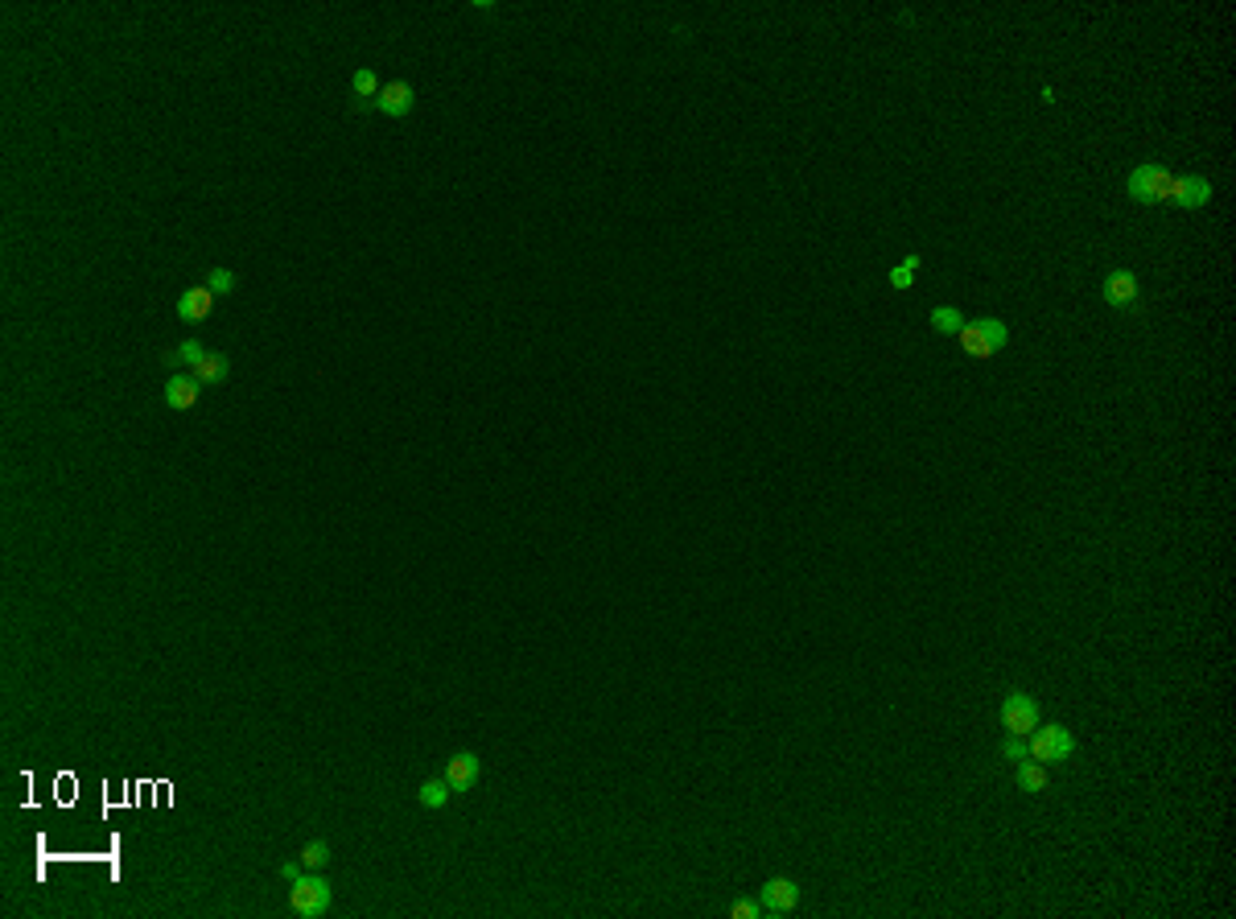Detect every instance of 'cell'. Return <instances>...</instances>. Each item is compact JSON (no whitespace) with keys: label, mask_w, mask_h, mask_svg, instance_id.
Instances as JSON below:
<instances>
[{"label":"cell","mask_w":1236,"mask_h":919,"mask_svg":"<svg viewBox=\"0 0 1236 919\" xmlns=\"http://www.w3.org/2000/svg\"><path fill=\"white\" fill-rule=\"evenodd\" d=\"M334 903V887L322 878V870H301L297 878H289V911L301 919H318L326 915Z\"/></svg>","instance_id":"3"},{"label":"cell","mask_w":1236,"mask_h":919,"mask_svg":"<svg viewBox=\"0 0 1236 919\" xmlns=\"http://www.w3.org/2000/svg\"><path fill=\"white\" fill-rule=\"evenodd\" d=\"M919 264H923V260H919L915 252H907V256H903V260H899L895 268H890V272H886V285H890V289H895V293H907V289H915V277H919Z\"/></svg>","instance_id":"15"},{"label":"cell","mask_w":1236,"mask_h":919,"mask_svg":"<svg viewBox=\"0 0 1236 919\" xmlns=\"http://www.w3.org/2000/svg\"><path fill=\"white\" fill-rule=\"evenodd\" d=\"M1014 775H1018V784H1022L1026 792H1047V767H1043V763L1018 759V763H1014Z\"/></svg>","instance_id":"16"},{"label":"cell","mask_w":1236,"mask_h":919,"mask_svg":"<svg viewBox=\"0 0 1236 919\" xmlns=\"http://www.w3.org/2000/svg\"><path fill=\"white\" fill-rule=\"evenodd\" d=\"M726 915H730V919H759V915H763V903L746 895V899L730 903V911H726Z\"/></svg>","instance_id":"20"},{"label":"cell","mask_w":1236,"mask_h":919,"mask_svg":"<svg viewBox=\"0 0 1236 919\" xmlns=\"http://www.w3.org/2000/svg\"><path fill=\"white\" fill-rule=\"evenodd\" d=\"M1072 751H1076V738L1063 730V726H1055V722H1039V730H1035V738H1030V746H1026V755L1035 759V763H1043V767H1059V763H1068L1072 759Z\"/></svg>","instance_id":"5"},{"label":"cell","mask_w":1236,"mask_h":919,"mask_svg":"<svg viewBox=\"0 0 1236 919\" xmlns=\"http://www.w3.org/2000/svg\"><path fill=\"white\" fill-rule=\"evenodd\" d=\"M1125 190L1138 202H1171V207H1183V211H1199L1212 202L1208 178H1199V174L1179 178L1162 165H1133V174L1125 178Z\"/></svg>","instance_id":"1"},{"label":"cell","mask_w":1236,"mask_h":919,"mask_svg":"<svg viewBox=\"0 0 1236 919\" xmlns=\"http://www.w3.org/2000/svg\"><path fill=\"white\" fill-rule=\"evenodd\" d=\"M956 343L969 359H989L998 347L1010 343V326L1002 318H981V322H965L956 330Z\"/></svg>","instance_id":"4"},{"label":"cell","mask_w":1236,"mask_h":919,"mask_svg":"<svg viewBox=\"0 0 1236 919\" xmlns=\"http://www.w3.org/2000/svg\"><path fill=\"white\" fill-rule=\"evenodd\" d=\"M297 866L301 870H326L330 866V845L326 841H305L297 849Z\"/></svg>","instance_id":"17"},{"label":"cell","mask_w":1236,"mask_h":919,"mask_svg":"<svg viewBox=\"0 0 1236 919\" xmlns=\"http://www.w3.org/2000/svg\"><path fill=\"white\" fill-rule=\"evenodd\" d=\"M380 87H384L380 75H375L371 66H363V71L355 75V83H351V108H355V112H367V108L375 104V95H380Z\"/></svg>","instance_id":"13"},{"label":"cell","mask_w":1236,"mask_h":919,"mask_svg":"<svg viewBox=\"0 0 1236 919\" xmlns=\"http://www.w3.org/2000/svg\"><path fill=\"white\" fill-rule=\"evenodd\" d=\"M202 285L211 289L215 297H231V293H235V285H239V277H235L231 268H211V272H206V281H202Z\"/></svg>","instance_id":"19"},{"label":"cell","mask_w":1236,"mask_h":919,"mask_svg":"<svg viewBox=\"0 0 1236 919\" xmlns=\"http://www.w3.org/2000/svg\"><path fill=\"white\" fill-rule=\"evenodd\" d=\"M759 903H763V915H792L796 903H800V882L787 878V874L767 878L763 891H759Z\"/></svg>","instance_id":"8"},{"label":"cell","mask_w":1236,"mask_h":919,"mask_svg":"<svg viewBox=\"0 0 1236 919\" xmlns=\"http://www.w3.org/2000/svg\"><path fill=\"white\" fill-rule=\"evenodd\" d=\"M960 326H965V314H960L956 305H936V310H932V330L936 334H956Z\"/></svg>","instance_id":"18"},{"label":"cell","mask_w":1236,"mask_h":919,"mask_svg":"<svg viewBox=\"0 0 1236 919\" xmlns=\"http://www.w3.org/2000/svg\"><path fill=\"white\" fill-rule=\"evenodd\" d=\"M1101 297H1105V305H1113V310L1129 314V310H1138V305H1142V281L1133 277L1129 268H1113L1105 277V285H1101Z\"/></svg>","instance_id":"7"},{"label":"cell","mask_w":1236,"mask_h":919,"mask_svg":"<svg viewBox=\"0 0 1236 919\" xmlns=\"http://www.w3.org/2000/svg\"><path fill=\"white\" fill-rule=\"evenodd\" d=\"M215 293L206 289V285H190V289H182V297H178V305H174V314H178V322H206L215 314Z\"/></svg>","instance_id":"10"},{"label":"cell","mask_w":1236,"mask_h":919,"mask_svg":"<svg viewBox=\"0 0 1236 919\" xmlns=\"http://www.w3.org/2000/svg\"><path fill=\"white\" fill-rule=\"evenodd\" d=\"M441 775L454 784V792H458V788H466V784H474V775H478V755H474V751H458V755H450V759H445V771H441Z\"/></svg>","instance_id":"12"},{"label":"cell","mask_w":1236,"mask_h":919,"mask_svg":"<svg viewBox=\"0 0 1236 919\" xmlns=\"http://www.w3.org/2000/svg\"><path fill=\"white\" fill-rule=\"evenodd\" d=\"M165 363H182L202 388H219L231 376V359L219 355V351H206L198 338H182V343L165 355Z\"/></svg>","instance_id":"2"},{"label":"cell","mask_w":1236,"mask_h":919,"mask_svg":"<svg viewBox=\"0 0 1236 919\" xmlns=\"http://www.w3.org/2000/svg\"><path fill=\"white\" fill-rule=\"evenodd\" d=\"M417 800H421V808H433V812H441L445 804L454 800V784L445 775H437V779H425L421 784V792H417Z\"/></svg>","instance_id":"14"},{"label":"cell","mask_w":1236,"mask_h":919,"mask_svg":"<svg viewBox=\"0 0 1236 919\" xmlns=\"http://www.w3.org/2000/svg\"><path fill=\"white\" fill-rule=\"evenodd\" d=\"M412 104H417V91H412V83H404V79H388V83L380 87V95H375L371 112L400 120V116H408V112H412Z\"/></svg>","instance_id":"9"},{"label":"cell","mask_w":1236,"mask_h":919,"mask_svg":"<svg viewBox=\"0 0 1236 919\" xmlns=\"http://www.w3.org/2000/svg\"><path fill=\"white\" fill-rule=\"evenodd\" d=\"M161 396H165L169 408H178V413H190V408H198V400H202V384L190 376V371H174V376L165 380Z\"/></svg>","instance_id":"11"},{"label":"cell","mask_w":1236,"mask_h":919,"mask_svg":"<svg viewBox=\"0 0 1236 919\" xmlns=\"http://www.w3.org/2000/svg\"><path fill=\"white\" fill-rule=\"evenodd\" d=\"M1039 722H1043V713H1039V701H1035V697H1026V693H1010V697H1006V705H1002V726H1006L1010 738L1035 734Z\"/></svg>","instance_id":"6"}]
</instances>
